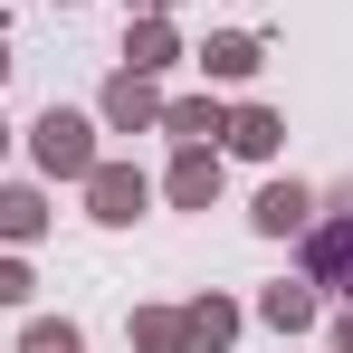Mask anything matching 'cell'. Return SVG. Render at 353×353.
<instances>
[{
  "mask_svg": "<svg viewBox=\"0 0 353 353\" xmlns=\"http://www.w3.org/2000/svg\"><path fill=\"white\" fill-rule=\"evenodd\" d=\"M29 163L48 181H86L105 153H96V115H77V105H48V115L29 124Z\"/></svg>",
  "mask_w": 353,
  "mask_h": 353,
  "instance_id": "cell-1",
  "label": "cell"
},
{
  "mask_svg": "<svg viewBox=\"0 0 353 353\" xmlns=\"http://www.w3.org/2000/svg\"><path fill=\"white\" fill-rule=\"evenodd\" d=\"M77 191H86V220H105V230H134V220L153 210V181L134 172V163H96Z\"/></svg>",
  "mask_w": 353,
  "mask_h": 353,
  "instance_id": "cell-2",
  "label": "cell"
},
{
  "mask_svg": "<svg viewBox=\"0 0 353 353\" xmlns=\"http://www.w3.org/2000/svg\"><path fill=\"white\" fill-rule=\"evenodd\" d=\"M305 277L353 296V210H315L305 220Z\"/></svg>",
  "mask_w": 353,
  "mask_h": 353,
  "instance_id": "cell-3",
  "label": "cell"
},
{
  "mask_svg": "<svg viewBox=\"0 0 353 353\" xmlns=\"http://www.w3.org/2000/svg\"><path fill=\"white\" fill-rule=\"evenodd\" d=\"M96 115L115 124V134L163 124V77H134V67H115V77H105V96H96Z\"/></svg>",
  "mask_w": 353,
  "mask_h": 353,
  "instance_id": "cell-4",
  "label": "cell"
},
{
  "mask_svg": "<svg viewBox=\"0 0 353 353\" xmlns=\"http://www.w3.org/2000/svg\"><path fill=\"white\" fill-rule=\"evenodd\" d=\"M163 201L172 210H210L220 201V143H181L172 172H163Z\"/></svg>",
  "mask_w": 353,
  "mask_h": 353,
  "instance_id": "cell-5",
  "label": "cell"
},
{
  "mask_svg": "<svg viewBox=\"0 0 353 353\" xmlns=\"http://www.w3.org/2000/svg\"><path fill=\"white\" fill-rule=\"evenodd\" d=\"M315 315H325V287H315V277H277V287H258V325L287 334V344L315 325Z\"/></svg>",
  "mask_w": 353,
  "mask_h": 353,
  "instance_id": "cell-6",
  "label": "cell"
},
{
  "mask_svg": "<svg viewBox=\"0 0 353 353\" xmlns=\"http://www.w3.org/2000/svg\"><path fill=\"white\" fill-rule=\"evenodd\" d=\"M191 58H201V77H210V86H248V77L268 67V48H258L248 29H210V39H201Z\"/></svg>",
  "mask_w": 353,
  "mask_h": 353,
  "instance_id": "cell-7",
  "label": "cell"
},
{
  "mask_svg": "<svg viewBox=\"0 0 353 353\" xmlns=\"http://www.w3.org/2000/svg\"><path fill=\"white\" fill-rule=\"evenodd\" d=\"M248 220H258V239H305V220H315V191H305V181H268Z\"/></svg>",
  "mask_w": 353,
  "mask_h": 353,
  "instance_id": "cell-8",
  "label": "cell"
},
{
  "mask_svg": "<svg viewBox=\"0 0 353 353\" xmlns=\"http://www.w3.org/2000/svg\"><path fill=\"white\" fill-rule=\"evenodd\" d=\"M239 325H248V315H239L230 296H191V305H181V334H191V353H230V344H239Z\"/></svg>",
  "mask_w": 353,
  "mask_h": 353,
  "instance_id": "cell-9",
  "label": "cell"
},
{
  "mask_svg": "<svg viewBox=\"0 0 353 353\" xmlns=\"http://www.w3.org/2000/svg\"><path fill=\"white\" fill-rule=\"evenodd\" d=\"M124 67H134V77H172V67H181L172 19H124Z\"/></svg>",
  "mask_w": 353,
  "mask_h": 353,
  "instance_id": "cell-10",
  "label": "cell"
},
{
  "mask_svg": "<svg viewBox=\"0 0 353 353\" xmlns=\"http://www.w3.org/2000/svg\"><path fill=\"white\" fill-rule=\"evenodd\" d=\"M230 153H248V163H277V143H287V115L277 105H230V134H220Z\"/></svg>",
  "mask_w": 353,
  "mask_h": 353,
  "instance_id": "cell-11",
  "label": "cell"
},
{
  "mask_svg": "<svg viewBox=\"0 0 353 353\" xmlns=\"http://www.w3.org/2000/svg\"><path fill=\"white\" fill-rule=\"evenodd\" d=\"M163 134L172 143H220L230 134V105L220 96H163Z\"/></svg>",
  "mask_w": 353,
  "mask_h": 353,
  "instance_id": "cell-12",
  "label": "cell"
},
{
  "mask_svg": "<svg viewBox=\"0 0 353 353\" xmlns=\"http://www.w3.org/2000/svg\"><path fill=\"white\" fill-rule=\"evenodd\" d=\"M0 239H10V248L48 239V191H39V181H0Z\"/></svg>",
  "mask_w": 353,
  "mask_h": 353,
  "instance_id": "cell-13",
  "label": "cell"
},
{
  "mask_svg": "<svg viewBox=\"0 0 353 353\" xmlns=\"http://www.w3.org/2000/svg\"><path fill=\"white\" fill-rule=\"evenodd\" d=\"M134 344L143 353H191V334H181L172 305H134Z\"/></svg>",
  "mask_w": 353,
  "mask_h": 353,
  "instance_id": "cell-14",
  "label": "cell"
},
{
  "mask_svg": "<svg viewBox=\"0 0 353 353\" xmlns=\"http://www.w3.org/2000/svg\"><path fill=\"white\" fill-rule=\"evenodd\" d=\"M19 353H86V334H77L67 315H29V325H19Z\"/></svg>",
  "mask_w": 353,
  "mask_h": 353,
  "instance_id": "cell-15",
  "label": "cell"
},
{
  "mask_svg": "<svg viewBox=\"0 0 353 353\" xmlns=\"http://www.w3.org/2000/svg\"><path fill=\"white\" fill-rule=\"evenodd\" d=\"M29 287H39L29 258H0V305H29Z\"/></svg>",
  "mask_w": 353,
  "mask_h": 353,
  "instance_id": "cell-16",
  "label": "cell"
},
{
  "mask_svg": "<svg viewBox=\"0 0 353 353\" xmlns=\"http://www.w3.org/2000/svg\"><path fill=\"white\" fill-rule=\"evenodd\" d=\"M124 19H172V0H124Z\"/></svg>",
  "mask_w": 353,
  "mask_h": 353,
  "instance_id": "cell-17",
  "label": "cell"
},
{
  "mask_svg": "<svg viewBox=\"0 0 353 353\" xmlns=\"http://www.w3.org/2000/svg\"><path fill=\"white\" fill-rule=\"evenodd\" d=\"M10 67H19V58H10V39H0V86H10Z\"/></svg>",
  "mask_w": 353,
  "mask_h": 353,
  "instance_id": "cell-18",
  "label": "cell"
},
{
  "mask_svg": "<svg viewBox=\"0 0 353 353\" xmlns=\"http://www.w3.org/2000/svg\"><path fill=\"white\" fill-rule=\"evenodd\" d=\"M0 163H10V124H0Z\"/></svg>",
  "mask_w": 353,
  "mask_h": 353,
  "instance_id": "cell-19",
  "label": "cell"
},
{
  "mask_svg": "<svg viewBox=\"0 0 353 353\" xmlns=\"http://www.w3.org/2000/svg\"><path fill=\"white\" fill-rule=\"evenodd\" d=\"M58 10H67V0H58Z\"/></svg>",
  "mask_w": 353,
  "mask_h": 353,
  "instance_id": "cell-20",
  "label": "cell"
}]
</instances>
